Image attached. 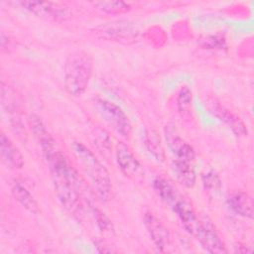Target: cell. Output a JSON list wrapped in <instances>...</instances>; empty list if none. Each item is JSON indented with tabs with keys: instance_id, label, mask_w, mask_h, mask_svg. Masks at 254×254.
<instances>
[{
	"instance_id": "cell-1",
	"label": "cell",
	"mask_w": 254,
	"mask_h": 254,
	"mask_svg": "<svg viewBox=\"0 0 254 254\" xmlns=\"http://www.w3.org/2000/svg\"><path fill=\"white\" fill-rule=\"evenodd\" d=\"M49 164L56 194L65 210L80 219L83 204L79 193V180L65 155L58 148L45 157Z\"/></svg>"
},
{
	"instance_id": "cell-2",
	"label": "cell",
	"mask_w": 254,
	"mask_h": 254,
	"mask_svg": "<svg viewBox=\"0 0 254 254\" xmlns=\"http://www.w3.org/2000/svg\"><path fill=\"white\" fill-rule=\"evenodd\" d=\"M71 149L82 171L89 179L97 196L103 201L110 199L112 194V183L104 165L80 142H73Z\"/></svg>"
},
{
	"instance_id": "cell-3",
	"label": "cell",
	"mask_w": 254,
	"mask_h": 254,
	"mask_svg": "<svg viewBox=\"0 0 254 254\" xmlns=\"http://www.w3.org/2000/svg\"><path fill=\"white\" fill-rule=\"evenodd\" d=\"M93 70V59L85 51L71 53L64 64V88L70 95L79 96L87 88Z\"/></svg>"
},
{
	"instance_id": "cell-4",
	"label": "cell",
	"mask_w": 254,
	"mask_h": 254,
	"mask_svg": "<svg viewBox=\"0 0 254 254\" xmlns=\"http://www.w3.org/2000/svg\"><path fill=\"white\" fill-rule=\"evenodd\" d=\"M95 107L103 120L117 133L125 138L131 135L132 127L129 118L118 105L106 99H98Z\"/></svg>"
},
{
	"instance_id": "cell-5",
	"label": "cell",
	"mask_w": 254,
	"mask_h": 254,
	"mask_svg": "<svg viewBox=\"0 0 254 254\" xmlns=\"http://www.w3.org/2000/svg\"><path fill=\"white\" fill-rule=\"evenodd\" d=\"M19 4L36 16L46 20L63 22L69 19L71 16L68 7L56 2L29 0L21 1Z\"/></svg>"
},
{
	"instance_id": "cell-6",
	"label": "cell",
	"mask_w": 254,
	"mask_h": 254,
	"mask_svg": "<svg viewBox=\"0 0 254 254\" xmlns=\"http://www.w3.org/2000/svg\"><path fill=\"white\" fill-rule=\"evenodd\" d=\"M195 236L205 251L213 254L227 253V249L220 239L214 224L207 216H203L199 219Z\"/></svg>"
},
{
	"instance_id": "cell-7",
	"label": "cell",
	"mask_w": 254,
	"mask_h": 254,
	"mask_svg": "<svg viewBox=\"0 0 254 254\" xmlns=\"http://www.w3.org/2000/svg\"><path fill=\"white\" fill-rule=\"evenodd\" d=\"M95 32L100 38L124 43L134 41L138 34L136 27L129 21H116L107 23L96 28Z\"/></svg>"
},
{
	"instance_id": "cell-8",
	"label": "cell",
	"mask_w": 254,
	"mask_h": 254,
	"mask_svg": "<svg viewBox=\"0 0 254 254\" xmlns=\"http://www.w3.org/2000/svg\"><path fill=\"white\" fill-rule=\"evenodd\" d=\"M144 225L155 246L161 252H168L172 246V240L167 227L150 212L144 215Z\"/></svg>"
},
{
	"instance_id": "cell-9",
	"label": "cell",
	"mask_w": 254,
	"mask_h": 254,
	"mask_svg": "<svg viewBox=\"0 0 254 254\" xmlns=\"http://www.w3.org/2000/svg\"><path fill=\"white\" fill-rule=\"evenodd\" d=\"M116 160L122 173L134 180H138L143 176V169L130 148L123 142L116 145Z\"/></svg>"
},
{
	"instance_id": "cell-10",
	"label": "cell",
	"mask_w": 254,
	"mask_h": 254,
	"mask_svg": "<svg viewBox=\"0 0 254 254\" xmlns=\"http://www.w3.org/2000/svg\"><path fill=\"white\" fill-rule=\"evenodd\" d=\"M165 137L167 144L177 159L192 162L194 159V151L179 134L177 128L173 124L165 126Z\"/></svg>"
},
{
	"instance_id": "cell-11",
	"label": "cell",
	"mask_w": 254,
	"mask_h": 254,
	"mask_svg": "<svg viewBox=\"0 0 254 254\" xmlns=\"http://www.w3.org/2000/svg\"><path fill=\"white\" fill-rule=\"evenodd\" d=\"M207 105L209 111L220 121L226 124L236 136L247 135V128L243 121L238 116L233 114L231 111H229L227 108H225L223 105H221L214 99L209 100Z\"/></svg>"
},
{
	"instance_id": "cell-12",
	"label": "cell",
	"mask_w": 254,
	"mask_h": 254,
	"mask_svg": "<svg viewBox=\"0 0 254 254\" xmlns=\"http://www.w3.org/2000/svg\"><path fill=\"white\" fill-rule=\"evenodd\" d=\"M171 208L178 215L184 228L190 234L195 235L199 224V218L197 217L190 203L181 196Z\"/></svg>"
},
{
	"instance_id": "cell-13",
	"label": "cell",
	"mask_w": 254,
	"mask_h": 254,
	"mask_svg": "<svg viewBox=\"0 0 254 254\" xmlns=\"http://www.w3.org/2000/svg\"><path fill=\"white\" fill-rule=\"evenodd\" d=\"M227 204L235 214L249 219L253 218V199L247 192H232L227 198Z\"/></svg>"
},
{
	"instance_id": "cell-14",
	"label": "cell",
	"mask_w": 254,
	"mask_h": 254,
	"mask_svg": "<svg viewBox=\"0 0 254 254\" xmlns=\"http://www.w3.org/2000/svg\"><path fill=\"white\" fill-rule=\"evenodd\" d=\"M0 146L3 161L10 168L21 169L24 165L23 155L20 150L14 145V143L3 133L0 137Z\"/></svg>"
},
{
	"instance_id": "cell-15",
	"label": "cell",
	"mask_w": 254,
	"mask_h": 254,
	"mask_svg": "<svg viewBox=\"0 0 254 254\" xmlns=\"http://www.w3.org/2000/svg\"><path fill=\"white\" fill-rule=\"evenodd\" d=\"M172 172L177 181L186 188H192L195 184V172L190 162L176 159L171 165Z\"/></svg>"
},
{
	"instance_id": "cell-16",
	"label": "cell",
	"mask_w": 254,
	"mask_h": 254,
	"mask_svg": "<svg viewBox=\"0 0 254 254\" xmlns=\"http://www.w3.org/2000/svg\"><path fill=\"white\" fill-rule=\"evenodd\" d=\"M154 189L159 197L167 205H169V207H172L175 202L182 196L177 188L170 181L161 177L155 179Z\"/></svg>"
},
{
	"instance_id": "cell-17",
	"label": "cell",
	"mask_w": 254,
	"mask_h": 254,
	"mask_svg": "<svg viewBox=\"0 0 254 254\" xmlns=\"http://www.w3.org/2000/svg\"><path fill=\"white\" fill-rule=\"evenodd\" d=\"M12 193L14 195V197L16 198V200L24 207L26 208L28 211H30L31 213L37 214L40 212V207L39 204L37 202V200L35 199V197L32 195V193L28 190V189L22 185L19 182H15L12 185Z\"/></svg>"
},
{
	"instance_id": "cell-18",
	"label": "cell",
	"mask_w": 254,
	"mask_h": 254,
	"mask_svg": "<svg viewBox=\"0 0 254 254\" xmlns=\"http://www.w3.org/2000/svg\"><path fill=\"white\" fill-rule=\"evenodd\" d=\"M144 144L148 152L157 160L164 161L165 153L159 135L154 130H146L144 134Z\"/></svg>"
},
{
	"instance_id": "cell-19",
	"label": "cell",
	"mask_w": 254,
	"mask_h": 254,
	"mask_svg": "<svg viewBox=\"0 0 254 254\" xmlns=\"http://www.w3.org/2000/svg\"><path fill=\"white\" fill-rule=\"evenodd\" d=\"M178 109L182 117H189L191 113V105H192V94L188 86H183L177 97Z\"/></svg>"
},
{
	"instance_id": "cell-20",
	"label": "cell",
	"mask_w": 254,
	"mask_h": 254,
	"mask_svg": "<svg viewBox=\"0 0 254 254\" xmlns=\"http://www.w3.org/2000/svg\"><path fill=\"white\" fill-rule=\"evenodd\" d=\"M93 5L98 10L108 14H122L130 9L129 4L123 1H96Z\"/></svg>"
},
{
	"instance_id": "cell-21",
	"label": "cell",
	"mask_w": 254,
	"mask_h": 254,
	"mask_svg": "<svg viewBox=\"0 0 254 254\" xmlns=\"http://www.w3.org/2000/svg\"><path fill=\"white\" fill-rule=\"evenodd\" d=\"M202 185L208 194L215 195L221 189V181L214 171H208L202 176Z\"/></svg>"
},
{
	"instance_id": "cell-22",
	"label": "cell",
	"mask_w": 254,
	"mask_h": 254,
	"mask_svg": "<svg viewBox=\"0 0 254 254\" xmlns=\"http://www.w3.org/2000/svg\"><path fill=\"white\" fill-rule=\"evenodd\" d=\"M92 211H93V215L96 220V223L100 228V230L107 233H111L113 231V226L111 221L107 218V216L96 208H92Z\"/></svg>"
},
{
	"instance_id": "cell-23",
	"label": "cell",
	"mask_w": 254,
	"mask_h": 254,
	"mask_svg": "<svg viewBox=\"0 0 254 254\" xmlns=\"http://www.w3.org/2000/svg\"><path fill=\"white\" fill-rule=\"evenodd\" d=\"M234 248H235V252H238V253H250L252 251L246 245L240 244V243L237 246H234Z\"/></svg>"
}]
</instances>
